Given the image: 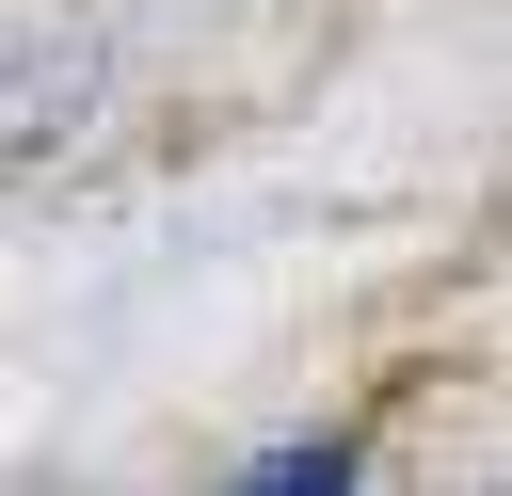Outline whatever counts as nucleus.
I'll return each instance as SVG.
<instances>
[{
  "mask_svg": "<svg viewBox=\"0 0 512 496\" xmlns=\"http://www.w3.org/2000/svg\"><path fill=\"white\" fill-rule=\"evenodd\" d=\"M240 496H352V448H272Z\"/></svg>",
  "mask_w": 512,
  "mask_h": 496,
  "instance_id": "obj_1",
  "label": "nucleus"
}]
</instances>
